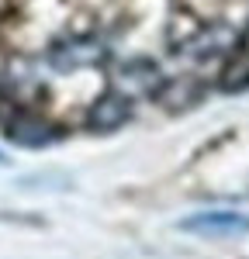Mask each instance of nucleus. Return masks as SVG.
<instances>
[{
    "mask_svg": "<svg viewBox=\"0 0 249 259\" xmlns=\"http://www.w3.org/2000/svg\"><path fill=\"white\" fill-rule=\"evenodd\" d=\"M104 59H107L104 41L87 38V35H80V38H62L45 52V62L56 73H73V69H87V66H101Z\"/></svg>",
    "mask_w": 249,
    "mask_h": 259,
    "instance_id": "nucleus-1",
    "label": "nucleus"
},
{
    "mask_svg": "<svg viewBox=\"0 0 249 259\" xmlns=\"http://www.w3.org/2000/svg\"><path fill=\"white\" fill-rule=\"evenodd\" d=\"M235 45H239V35H235L228 24H208L197 35H190L173 56H177V59H187V62H211V59L228 56Z\"/></svg>",
    "mask_w": 249,
    "mask_h": 259,
    "instance_id": "nucleus-2",
    "label": "nucleus"
},
{
    "mask_svg": "<svg viewBox=\"0 0 249 259\" xmlns=\"http://www.w3.org/2000/svg\"><path fill=\"white\" fill-rule=\"evenodd\" d=\"M163 69L156 66L152 59H128L118 66V73H114V90L124 94L128 100L135 97H156L159 90H163Z\"/></svg>",
    "mask_w": 249,
    "mask_h": 259,
    "instance_id": "nucleus-3",
    "label": "nucleus"
},
{
    "mask_svg": "<svg viewBox=\"0 0 249 259\" xmlns=\"http://www.w3.org/2000/svg\"><path fill=\"white\" fill-rule=\"evenodd\" d=\"M128 121H132V100L118 94L114 87L104 90L101 97H94V104L83 111V124L90 132H118Z\"/></svg>",
    "mask_w": 249,
    "mask_h": 259,
    "instance_id": "nucleus-4",
    "label": "nucleus"
},
{
    "mask_svg": "<svg viewBox=\"0 0 249 259\" xmlns=\"http://www.w3.org/2000/svg\"><path fill=\"white\" fill-rule=\"evenodd\" d=\"M4 135L14 142V145H21V149H45V145H52V142L62 139V132L56 124H49L45 118L31 114V111L14 114V118L4 121Z\"/></svg>",
    "mask_w": 249,
    "mask_h": 259,
    "instance_id": "nucleus-5",
    "label": "nucleus"
},
{
    "mask_svg": "<svg viewBox=\"0 0 249 259\" xmlns=\"http://www.w3.org/2000/svg\"><path fill=\"white\" fill-rule=\"evenodd\" d=\"M184 232H197V235H246L249 232V214L242 211H197L190 218L180 221Z\"/></svg>",
    "mask_w": 249,
    "mask_h": 259,
    "instance_id": "nucleus-6",
    "label": "nucleus"
},
{
    "mask_svg": "<svg viewBox=\"0 0 249 259\" xmlns=\"http://www.w3.org/2000/svg\"><path fill=\"white\" fill-rule=\"evenodd\" d=\"M0 166H7V156H4V152H0Z\"/></svg>",
    "mask_w": 249,
    "mask_h": 259,
    "instance_id": "nucleus-7",
    "label": "nucleus"
}]
</instances>
